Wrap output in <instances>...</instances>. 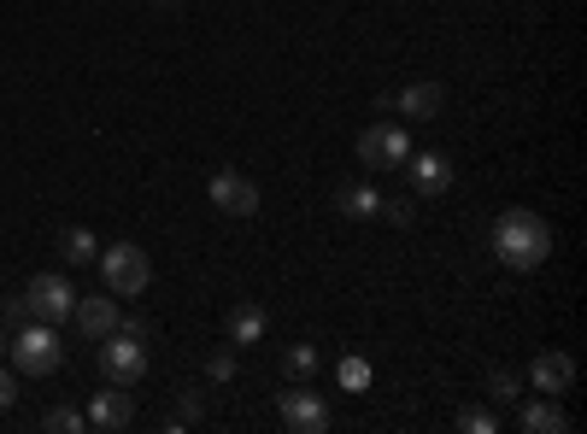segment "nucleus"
I'll return each mask as SVG.
<instances>
[{
  "label": "nucleus",
  "instance_id": "1",
  "mask_svg": "<svg viewBox=\"0 0 587 434\" xmlns=\"http://www.w3.org/2000/svg\"><path fill=\"white\" fill-rule=\"evenodd\" d=\"M494 253L506 271H540L553 259V223L540 212H529V205H511L494 223Z\"/></svg>",
  "mask_w": 587,
  "mask_h": 434
},
{
  "label": "nucleus",
  "instance_id": "2",
  "mask_svg": "<svg viewBox=\"0 0 587 434\" xmlns=\"http://www.w3.org/2000/svg\"><path fill=\"white\" fill-rule=\"evenodd\" d=\"M7 353H12L18 376H53V370L66 364V341H59L53 323H36V317H30L18 335L7 341Z\"/></svg>",
  "mask_w": 587,
  "mask_h": 434
},
{
  "label": "nucleus",
  "instance_id": "3",
  "mask_svg": "<svg viewBox=\"0 0 587 434\" xmlns=\"http://www.w3.org/2000/svg\"><path fill=\"white\" fill-rule=\"evenodd\" d=\"M100 276H107L112 300H136V294H147V282H153V264H147V253L136 241H118L100 253Z\"/></svg>",
  "mask_w": 587,
  "mask_h": 434
},
{
  "label": "nucleus",
  "instance_id": "4",
  "mask_svg": "<svg viewBox=\"0 0 587 434\" xmlns=\"http://www.w3.org/2000/svg\"><path fill=\"white\" fill-rule=\"evenodd\" d=\"M277 417L288 434H318V428H329V400L306 382H288L277 394Z\"/></svg>",
  "mask_w": 587,
  "mask_h": 434
},
{
  "label": "nucleus",
  "instance_id": "5",
  "mask_svg": "<svg viewBox=\"0 0 587 434\" xmlns=\"http://www.w3.org/2000/svg\"><path fill=\"white\" fill-rule=\"evenodd\" d=\"M24 300H30V317L36 323H71V312H77V287H71V276H59V271H41L30 287H24Z\"/></svg>",
  "mask_w": 587,
  "mask_h": 434
},
{
  "label": "nucleus",
  "instance_id": "6",
  "mask_svg": "<svg viewBox=\"0 0 587 434\" xmlns=\"http://www.w3.org/2000/svg\"><path fill=\"white\" fill-rule=\"evenodd\" d=\"M359 159H365V171H400V164L411 159V135L394 118H382L359 135Z\"/></svg>",
  "mask_w": 587,
  "mask_h": 434
},
{
  "label": "nucleus",
  "instance_id": "7",
  "mask_svg": "<svg viewBox=\"0 0 587 434\" xmlns=\"http://www.w3.org/2000/svg\"><path fill=\"white\" fill-rule=\"evenodd\" d=\"M100 370H107V382L136 387V382L147 376V346H141V335H130V329H112V335L100 341Z\"/></svg>",
  "mask_w": 587,
  "mask_h": 434
},
{
  "label": "nucleus",
  "instance_id": "8",
  "mask_svg": "<svg viewBox=\"0 0 587 434\" xmlns=\"http://www.w3.org/2000/svg\"><path fill=\"white\" fill-rule=\"evenodd\" d=\"M82 417H89V428H100V434H118V428H130V417H136V394L123 382H107L89 405H82Z\"/></svg>",
  "mask_w": 587,
  "mask_h": 434
},
{
  "label": "nucleus",
  "instance_id": "9",
  "mask_svg": "<svg viewBox=\"0 0 587 434\" xmlns=\"http://www.w3.org/2000/svg\"><path fill=\"white\" fill-rule=\"evenodd\" d=\"M206 194H212V205L229 212V218H253L259 212V182L241 176V171H218L212 182H206Z\"/></svg>",
  "mask_w": 587,
  "mask_h": 434
},
{
  "label": "nucleus",
  "instance_id": "10",
  "mask_svg": "<svg viewBox=\"0 0 587 434\" xmlns=\"http://www.w3.org/2000/svg\"><path fill=\"white\" fill-rule=\"evenodd\" d=\"M529 387H535V394H547V400L570 394V387H576V359H570V353H558V346L535 353V364H529Z\"/></svg>",
  "mask_w": 587,
  "mask_h": 434
},
{
  "label": "nucleus",
  "instance_id": "11",
  "mask_svg": "<svg viewBox=\"0 0 587 434\" xmlns=\"http://www.w3.org/2000/svg\"><path fill=\"white\" fill-rule=\"evenodd\" d=\"M406 164H411V194L417 200H440L452 189V159L447 153H411Z\"/></svg>",
  "mask_w": 587,
  "mask_h": 434
},
{
  "label": "nucleus",
  "instance_id": "12",
  "mask_svg": "<svg viewBox=\"0 0 587 434\" xmlns=\"http://www.w3.org/2000/svg\"><path fill=\"white\" fill-rule=\"evenodd\" d=\"M71 323H77L89 341H107L123 317H118V300H112V294H77V312H71Z\"/></svg>",
  "mask_w": 587,
  "mask_h": 434
},
{
  "label": "nucleus",
  "instance_id": "13",
  "mask_svg": "<svg viewBox=\"0 0 587 434\" xmlns=\"http://www.w3.org/2000/svg\"><path fill=\"white\" fill-rule=\"evenodd\" d=\"M394 107L411 112V123H435L447 112V89H440V82H406V89L394 94Z\"/></svg>",
  "mask_w": 587,
  "mask_h": 434
},
{
  "label": "nucleus",
  "instance_id": "14",
  "mask_svg": "<svg viewBox=\"0 0 587 434\" xmlns=\"http://www.w3.org/2000/svg\"><path fill=\"white\" fill-rule=\"evenodd\" d=\"M265 329H270V317H265V305H253V300H241L236 312L223 317L229 346H259V341H265Z\"/></svg>",
  "mask_w": 587,
  "mask_h": 434
},
{
  "label": "nucleus",
  "instance_id": "15",
  "mask_svg": "<svg viewBox=\"0 0 587 434\" xmlns=\"http://www.w3.org/2000/svg\"><path fill=\"white\" fill-rule=\"evenodd\" d=\"M517 428L523 434H564V428H570V417L558 411V400L540 394V400H529V405L517 411Z\"/></svg>",
  "mask_w": 587,
  "mask_h": 434
},
{
  "label": "nucleus",
  "instance_id": "16",
  "mask_svg": "<svg viewBox=\"0 0 587 434\" xmlns=\"http://www.w3.org/2000/svg\"><path fill=\"white\" fill-rule=\"evenodd\" d=\"M376 205H382V194H376L370 182H347V189L335 194V212L341 218H376Z\"/></svg>",
  "mask_w": 587,
  "mask_h": 434
},
{
  "label": "nucleus",
  "instance_id": "17",
  "mask_svg": "<svg viewBox=\"0 0 587 434\" xmlns=\"http://www.w3.org/2000/svg\"><path fill=\"white\" fill-rule=\"evenodd\" d=\"M59 259H66V264H94L100 259L94 230H66V235H59Z\"/></svg>",
  "mask_w": 587,
  "mask_h": 434
},
{
  "label": "nucleus",
  "instance_id": "18",
  "mask_svg": "<svg viewBox=\"0 0 587 434\" xmlns=\"http://www.w3.org/2000/svg\"><path fill=\"white\" fill-rule=\"evenodd\" d=\"M282 370H288V382H306V376H318V346H311V341L288 346V353H282Z\"/></svg>",
  "mask_w": 587,
  "mask_h": 434
},
{
  "label": "nucleus",
  "instance_id": "19",
  "mask_svg": "<svg viewBox=\"0 0 587 434\" xmlns=\"http://www.w3.org/2000/svg\"><path fill=\"white\" fill-rule=\"evenodd\" d=\"M41 428H48V434H82V428H89V417H82L77 405H53L48 417H41Z\"/></svg>",
  "mask_w": 587,
  "mask_h": 434
},
{
  "label": "nucleus",
  "instance_id": "20",
  "mask_svg": "<svg viewBox=\"0 0 587 434\" xmlns=\"http://www.w3.org/2000/svg\"><path fill=\"white\" fill-rule=\"evenodd\" d=\"M458 428H465V434H499V417H494V411H481V405H465V411H458Z\"/></svg>",
  "mask_w": 587,
  "mask_h": 434
},
{
  "label": "nucleus",
  "instance_id": "21",
  "mask_svg": "<svg viewBox=\"0 0 587 434\" xmlns=\"http://www.w3.org/2000/svg\"><path fill=\"white\" fill-rule=\"evenodd\" d=\"M335 376H341L347 394H365V387H370V364H365V359H341V370H335Z\"/></svg>",
  "mask_w": 587,
  "mask_h": 434
},
{
  "label": "nucleus",
  "instance_id": "22",
  "mask_svg": "<svg viewBox=\"0 0 587 434\" xmlns=\"http://www.w3.org/2000/svg\"><path fill=\"white\" fill-rule=\"evenodd\" d=\"M488 394H494L499 405H511V400L523 394V376H517V370H494V376H488Z\"/></svg>",
  "mask_w": 587,
  "mask_h": 434
},
{
  "label": "nucleus",
  "instance_id": "23",
  "mask_svg": "<svg viewBox=\"0 0 587 434\" xmlns=\"http://www.w3.org/2000/svg\"><path fill=\"white\" fill-rule=\"evenodd\" d=\"M376 212H382V218L394 223V230H411V218H417V205H411V200H382V205H376Z\"/></svg>",
  "mask_w": 587,
  "mask_h": 434
},
{
  "label": "nucleus",
  "instance_id": "24",
  "mask_svg": "<svg viewBox=\"0 0 587 434\" xmlns=\"http://www.w3.org/2000/svg\"><path fill=\"white\" fill-rule=\"evenodd\" d=\"M200 394H195V387H188V394H182V405H177V417H171V428H188V423H200Z\"/></svg>",
  "mask_w": 587,
  "mask_h": 434
},
{
  "label": "nucleus",
  "instance_id": "25",
  "mask_svg": "<svg viewBox=\"0 0 587 434\" xmlns=\"http://www.w3.org/2000/svg\"><path fill=\"white\" fill-rule=\"evenodd\" d=\"M206 370H212V382H229V376H236V353H212Z\"/></svg>",
  "mask_w": 587,
  "mask_h": 434
},
{
  "label": "nucleus",
  "instance_id": "26",
  "mask_svg": "<svg viewBox=\"0 0 587 434\" xmlns=\"http://www.w3.org/2000/svg\"><path fill=\"white\" fill-rule=\"evenodd\" d=\"M30 323V300H7V329H24Z\"/></svg>",
  "mask_w": 587,
  "mask_h": 434
},
{
  "label": "nucleus",
  "instance_id": "27",
  "mask_svg": "<svg viewBox=\"0 0 587 434\" xmlns=\"http://www.w3.org/2000/svg\"><path fill=\"white\" fill-rule=\"evenodd\" d=\"M18 400V370H0V411Z\"/></svg>",
  "mask_w": 587,
  "mask_h": 434
},
{
  "label": "nucleus",
  "instance_id": "28",
  "mask_svg": "<svg viewBox=\"0 0 587 434\" xmlns=\"http://www.w3.org/2000/svg\"><path fill=\"white\" fill-rule=\"evenodd\" d=\"M7 341H12V335H7V323H0V353H7Z\"/></svg>",
  "mask_w": 587,
  "mask_h": 434
},
{
  "label": "nucleus",
  "instance_id": "29",
  "mask_svg": "<svg viewBox=\"0 0 587 434\" xmlns=\"http://www.w3.org/2000/svg\"><path fill=\"white\" fill-rule=\"evenodd\" d=\"M153 7H177V0H153Z\"/></svg>",
  "mask_w": 587,
  "mask_h": 434
}]
</instances>
